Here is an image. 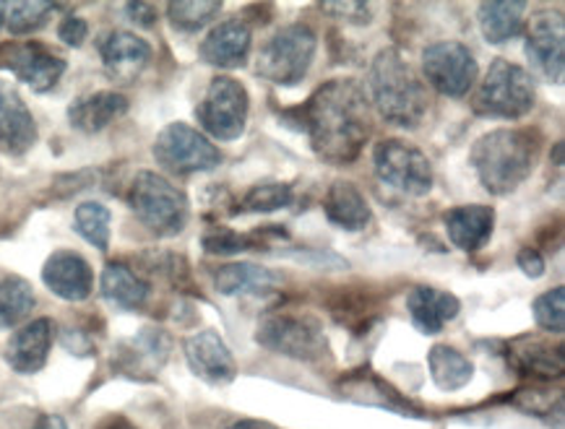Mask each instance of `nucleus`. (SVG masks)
Segmentation results:
<instances>
[{"instance_id": "obj_29", "label": "nucleus", "mask_w": 565, "mask_h": 429, "mask_svg": "<svg viewBox=\"0 0 565 429\" xmlns=\"http://www.w3.org/2000/svg\"><path fill=\"white\" fill-rule=\"evenodd\" d=\"M34 302L38 297L24 276L0 271V331L17 329L24 323L29 312L34 310Z\"/></svg>"}, {"instance_id": "obj_1", "label": "nucleus", "mask_w": 565, "mask_h": 429, "mask_svg": "<svg viewBox=\"0 0 565 429\" xmlns=\"http://www.w3.org/2000/svg\"><path fill=\"white\" fill-rule=\"evenodd\" d=\"M300 122L310 149L326 164H352L371 136V105L354 78H331L302 105Z\"/></svg>"}, {"instance_id": "obj_9", "label": "nucleus", "mask_w": 565, "mask_h": 429, "mask_svg": "<svg viewBox=\"0 0 565 429\" xmlns=\"http://www.w3.org/2000/svg\"><path fill=\"white\" fill-rule=\"evenodd\" d=\"M154 159L162 170L170 174H195L212 172L222 164V151L214 147L212 138L195 130L188 122H170L168 128L159 130L154 141Z\"/></svg>"}, {"instance_id": "obj_20", "label": "nucleus", "mask_w": 565, "mask_h": 429, "mask_svg": "<svg viewBox=\"0 0 565 429\" xmlns=\"http://www.w3.org/2000/svg\"><path fill=\"white\" fill-rule=\"evenodd\" d=\"M446 235L451 239L454 247L461 253H477L488 245L495 229V211L492 206H482V203H472V206H456L444 214Z\"/></svg>"}, {"instance_id": "obj_10", "label": "nucleus", "mask_w": 565, "mask_h": 429, "mask_svg": "<svg viewBox=\"0 0 565 429\" xmlns=\"http://www.w3.org/2000/svg\"><path fill=\"white\" fill-rule=\"evenodd\" d=\"M250 112L248 89L232 76H216L195 107L201 128L216 141H235L245 133Z\"/></svg>"}, {"instance_id": "obj_27", "label": "nucleus", "mask_w": 565, "mask_h": 429, "mask_svg": "<svg viewBox=\"0 0 565 429\" xmlns=\"http://www.w3.org/2000/svg\"><path fill=\"white\" fill-rule=\"evenodd\" d=\"M99 287L105 300L118 310H141L149 300V283L126 264H107Z\"/></svg>"}, {"instance_id": "obj_41", "label": "nucleus", "mask_w": 565, "mask_h": 429, "mask_svg": "<svg viewBox=\"0 0 565 429\" xmlns=\"http://www.w3.org/2000/svg\"><path fill=\"white\" fill-rule=\"evenodd\" d=\"M227 429H279L277 425H271V421H260V419H241L235 421V425H230Z\"/></svg>"}, {"instance_id": "obj_34", "label": "nucleus", "mask_w": 565, "mask_h": 429, "mask_svg": "<svg viewBox=\"0 0 565 429\" xmlns=\"http://www.w3.org/2000/svg\"><path fill=\"white\" fill-rule=\"evenodd\" d=\"M57 11V3H45V0H26V3H11L6 9V26L11 34H34L47 24L50 17Z\"/></svg>"}, {"instance_id": "obj_8", "label": "nucleus", "mask_w": 565, "mask_h": 429, "mask_svg": "<svg viewBox=\"0 0 565 429\" xmlns=\"http://www.w3.org/2000/svg\"><path fill=\"white\" fill-rule=\"evenodd\" d=\"M375 178L391 191L407 195V199H423L433 191V164L425 151L402 138H386L373 149Z\"/></svg>"}, {"instance_id": "obj_25", "label": "nucleus", "mask_w": 565, "mask_h": 429, "mask_svg": "<svg viewBox=\"0 0 565 429\" xmlns=\"http://www.w3.org/2000/svg\"><path fill=\"white\" fill-rule=\"evenodd\" d=\"M323 211L326 219L344 232H362L373 222V211L367 206L365 195L360 193L358 185L347 183V180H337V183L329 187L323 201Z\"/></svg>"}, {"instance_id": "obj_26", "label": "nucleus", "mask_w": 565, "mask_h": 429, "mask_svg": "<svg viewBox=\"0 0 565 429\" xmlns=\"http://www.w3.org/2000/svg\"><path fill=\"white\" fill-rule=\"evenodd\" d=\"M511 360L524 375L553 380L563 375V346H553L545 339L524 336L511 346Z\"/></svg>"}, {"instance_id": "obj_43", "label": "nucleus", "mask_w": 565, "mask_h": 429, "mask_svg": "<svg viewBox=\"0 0 565 429\" xmlns=\"http://www.w3.org/2000/svg\"><path fill=\"white\" fill-rule=\"evenodd\" d=\"M6 9H9V3H0V26L6 24Z\"/></svg>"}, {"instance_id": "obj_23", "label": "nucleus", "mask_w": 565, "mask_h": 429, "mask_svg": "<svg viewBox=\"0 0 565 429\" xmlns=\"http://www.w3.org/2000/svg\"><path fill=\"white\" fill-rule=\"evenodd\" d=\"M128 112V99L120 92H92L86 97H78L68 107L71 128L82 133H99L115 120H120Z\"/></svg>"}, {"instance_id": "obj_33", "label": "nucleus", "mask_w": 565, "mask_h": 429, "mask_svg": "<svg viewBox=\"0 0 565 429\" xmlns=\"http://www.w3.org/2000/svg\"><path fill=\"white\" fill-rule=\"evenodd\" d=\"M292 201L295 187L289 183H258L243 195L237 211L241 214H274V211L292 206Z\"/></svg>"}, {"instance_id": "obj_14", "label": "nucleus", "mask_w": 565, "mask_h": 429, "mask_svg": "<svg viewBox=\"0 0 565 429\" xmlns=\"http://www.w3.org/2000/svg\"><path fill=\"white\" fill-rule=\"evenodd\" d=\"M185 362L191 373L209 385H230L237 377L235 356L216 331H199L185 339Z\"/></svg>"}, {"instance_id": "obj_24", "label": "nucleus", "mask_w": 565, "mask_h": 429, "mask_svg": "<svg viewBox=\"0 0 565 429\" xmlns=\"http://www.w3.org/2000/svg\"><path fill=\"white\" fill-rule=\"evenodd\" d=\"M214 289L224 297L269 294L281 283V274L256 264H230L212 274Z\"/></svg>"}, {"instance_id": "obj_30", "label": "nucleus", "mask_w": 565, "mask_h": 429, "mask_svg": "<svg viewBox=\"0 0 565 429\" xmlns=\"http://www.w3.org/2000/svg\"><path fill=\"white\" fill-rule=\"evenodd\" d=\"M126 360V369H141V373H154L164 365L170 354V339L159 329H143L139 336L130 339L126 352H120Z\"/></svg>"}, {"instance_id": "obj_15", "label": "nucleus", "mask_w": 565, "mask_h": 429, "mask_svg": "<svg viewBox=\"0 0 565 429\" xmlns=\"http://www.w3.org/2000/svg\"><path fill=\"white\" fill-rule=\"evenodd\" d=\"M97 47L107 76L118 84H134L151 61L149 42L134 32H122V29L103 34Z\"/></svg>"}, {"instance_id": "obj_39", "label": "nucleus", "mask_w": 565, "mask_h": 429, "mask_svg": "<svg viewBox=\"0 0 565 429\" xmlns=\"http://www.w3.org/2000/svg\"><path fill=\"white\" fill-rule=\"evenodd\" d=\"M516 264L521 271H524V276H529V279H542L545 276V258H542V253L537 250V247H521L519 256H516Z\"/></svg>"}, {"instance_id": "obj_44", "label": "nucleus", "mask_w": 565, "mask_h": 429, "mask_svg": "<svg viewBox=\"0 0 565 429\" xmlns=\"http://www.w3.org/2000/svg\"><path fill=\"white\" fill-rule=\"evenodd\" d=\"M110 429H134V427H128V425H113Z\"/></svg>"}, {"instance_id": "obj_2", "label": "nucleus", "mask_w": 565, "mask_h": 429, "mask_svg": "<svg viewBox=\"0 0 565 429\" xmlns=\"http://www.w3.org/2000/svg\"><path fill=\"white\" fill-rule=\"evenodd\" d=\"M540 159V133L529 128H498L480 136L469 151V164L480 185L492 195H509L526 183Z\"/></svg>"}, {"instance_id": "obj_37", "label": "nucleus", "mask_w": 565, "mask_h": 429, "mask_svg": "<svg viewBox=\"0 0 565 429\" xmlns=\"http://www.w3.org/2000/svg\"><path fill=\"white\" fill-rule=\"evenodd\" d=\"M57 37H61L63 45L82 47L86 37H89V24H86L82 17H74V13H71V17H65L61 21V26H57Z\"/></svg>"}, {"instance_id": "obj_16", "label": "nucleus", "mask_w": 565, "mask_h": 429, "mask_svg": "<svg viewBox=\"0 0 565 429\" xmlns=\"http://www.w3.org/2000/svg\"><path fill=\"white\" fill-rule=\"evenodd\" d=\"M42 281L65 302H84L94 292V271L89 260L74 250H55L42 266Z\"/></svg>"}, {"instance_id": "obj_40", "label": "nucleus", "mask_w": 565, "mask_h": 429, "mask_svg": "<svg viewBox=\"0 0 565 429\" xmlns=\"http://www.w3.org/2000/svg\"><path fill=\"white\" fill-rule=\"evenodd\" d=\"M128 19L139 26H154L157 24V6L154 3H128L126 6Z\"/></svg>"}, {"instance_id": "obj_22", "label": "nucleus", "mask_w": 565, "mask_h": 429, "mask_svg": "<svg viewBox=\"0 0 565 429\" xmlns=\"http://www.w3.org/2000/svg\"><path fill=\"white\" fill-rule=\"evenodd\" d=\"M526 11L529 3L524 0H488L477 9L482 37L490 45H509L526 34Z\"/></svg>"}, {"instance_id": "obj_35", "label": "nucleus", "mask_w": 565, "mask_h": 429, "mask_svg": "<svg viewBox=\"0 0 565 429\" xmlns=\"http://www.w3.org/2000/svg\"><path fill=\"white\" fill-rule=\"evenodd\" d=\"M532 312L542 331L561 336L565 331V289L555 287L550 292L540 294L532 304Z\"/></svg>"}, {"instance_id": "obj_31", "label": "nucleus", "mask_w": 565, "mask_h": 429, "mask_svg": "<svg viewBox=\"0 0 565 429\" xmlns=\"http://www.w3.org/2000/svg\"><path fill=\"white\" fill-rule=\"evenodd\" d=\"M222 13L220 0H175L168 3V19L175 32L195 34Z\"/></svg>"}, {"instance_id": "obj_7", "label": "nucleus", "mask_w": 565, "mask_h": 429, "mask_svg": "<svg viewBox=\"0 0 565 429\" xmlns=\"http://www.w3.org/2000/svg\"><path fill=\"white\" fill-rule=\"evenodd\" d=\"M256 344L297 362H318L329 354L323 323L308 312H271L258 323Z\"/></svg>"}, {"instance_id": "obj_32", "label": "nucleus", "mask_w": 565, "mask_h": 429, "mask_svg": "<svg viewBox=\"0 0 565 429\" xmlns=\"http://www.w3.org/2000/svg\"><path fill=\"white\" fill-rule=\"evenodd\" d=\"M110 208L103 206L99 201H84L82 206H76L74 227L78 235H82L92 247H97L99 253H105L107 247H110Z\"/></svg>"}, {"instance_id": "obj_4", "label": "nucleus", "mask_w": 565, "mask_h": 429, "mask_svg": "<svg viewBox=\"0 0 565 429\" xmlns=\"http://www.w3.org/2000/svg\"><path fill=\"white\" fill-rule=\"evenodd\" d=\"M128 206L157 237H178L191 219L188 195L162 174L143 170L128 187Z\"/></svg>"}, {"instance_id": "obj_11", "label": "nucleus", "mask_w": 565, "mask_h": 429, "mask_svg": "<svg viewBox=\"0 0 565 429\" xmlns=\"http://www.w3.org/2000/svg\"><path fill=\"white\" fill-rule=\"evenodd\" d=\"M423 76L438 94L461 99L477 84L480 65L467 45L456 40H440L423 50Z\"/></svg>"}, {"instance_id": "obj_18", "label": "nucleus", "mask_w": 565, "mask_h": 429, "mask_svg": "<svg viewBox=\"0 0 565 429\" xmlns=\"http://www.w3.org/2000/svg\"><path fill=\"white\" fill-rule=\"evenodd\" d=\"M250 45H253L250 26L245 24L243 19H227V21H220V24L206 34L199 47V55L201 61L206 65H214V68L235 71V68H243L245 61H248Z\"/></svg>"}, {"instance_id": "obj_36", "label": "nucleus", "mask_w": 565, "mask_h": 429, "mask_svg": "<svg viewBox=\"0 0 565 429\" xmlns=\"http://www.w3.org/2000/svg\"><path fill=\"white\" fill-rule=\"evenodd\" d=\"M256 237L241 235V232L227 227H214L204 235V250L209 256H237V253L253 250Z\"/></svg>"}, {"instance_id": "obj_19", "label": "nucleus", "mask_w": 565, "mask_h": 429, "mask_svg": "<svg viewBox=\"0 0 565 429\" xmlns=\"http://www.w3.org/2000/svg\"><path fill=\"white\" fill-rule=\"evenodd\" d=\"M55 339V323L50 318H38L21 325L6 344V362L19 375H38L47 365L50 348Z\"/></svg>"}, {"instance_id": "obj_17", "label": "nucleus", "mask_w": 565, "mask_h": 429, "mask_svg": "<svg viewBox=\"0 0 565 429\" xmlns=\"http://www.w3.org/2000/svg\"><path fill=\"white\" fill-rule=\"evenodd\" d=\"M38 143V122L21 94L11 84L0 82V151L21 157Z\"/></svg>"}, {"instance_id": "obj_28", "label": "nucleus", "mask_w": 565, "mask_h": 429, "mask_svg": "<svg viewBox=\"0 0 565 429\" xmlns=\"http://www.w3.org/2000/svg\"><path fill=\"white\" fill-rule=\"evenodd\" d=\"M427 369H430L433 383L446 393L461 390L463 385L472 383L475 377L472 362H469L459 348L446 344H436L427 352Z\"/></svg>"}, {"instance_id": "obj_5", "label": "nucleus", "mask_w": 565, "mask_h": 429, "mask_svg": "<svg viewBox=\"0 0 565 429\" xmlns=\"http://www.w3.org/2000/svg\"><path fill=\"white\" fill-rule=\"evenodd\" d=\"M534 105H537V89L532 74L505 57H495L490 63L472 97V110L480 118L492 120H521L534 110Z\"/></svg>"}, {"instance_id": "obj_38", "label": "nucleus", "mask_w": 565, "mask_h": 429, "mask_svg": "<svg viewBox=\"0 0 565 429\" xmlns=\"http://www.w3.org/2000/svg\"><path fill=\"white\" fill-rule=\"evenodd\" d=\"M323 11L331 13L334 19L352 21V24H367L371 21V6L352 3V0H347V3H326Z\"/></svg>"}, {"instance_id": "obj_13", "label": "nucleus", "mask_w": 565, "mask_h": 429, "mask_svg": "<svg viewBox=\"0 0 565 429\" xmlns=\"http://www.w3.org/2000/svg\"><path fill=\"white\" fill-rule=\"evenodd\" d=\"M524 53L532 68L550 84H561L565 74V29L561 17H540L526 32Z\"/></svg>"}, {"instance_id": "obj_12", "label": "nucleus", "mask_w": 565, "mask_h": 429, "mask_svg": "<svg viewBox=\"0 0 565 429\" xmlns=\"http://www.w3.org/2000/svg\"><path fill=\"white\" fill-rule=\"evenodd\" d=\"M0 68L11 71L32 92L45 94L63 78L65 61L40 42H9L0 45Z\"/></svg>"}, {"instance_id": "obj_3", "label": "nucleus", "mask_w": 565, "mask_h": 429, "mask_svg": "<svg viewBox=\"0 0 565 429\" xmlns=\"http://www.w3.org/2000/svg\"><path fill=\"white\" fill-rule=\"evenodd\" d=\"M367 92L381 118L404 130L419 128L430 107L423 78L394 47L381 50L373 57L367 71Z\"/></svg>"}, {"instance_id": "obj_42", "label": "nucleus", "mask_w": 565, "mask_h": 429, "mask_svg": "<svg viewBox=\"0 0 565 429\" xmlns=\"http://www.w3.org/2000/svg\"><path fill=\"white\" fill-rule=\"evenodd\" d=\"M38 429H68V425H65V419L57 417V414H47V417H42L38 421Z\"/></svg>"}, {"instance_id": "obj_21", "label": "nucleus", "mask_w": 565, "mask_h": 429, "mask_svg": "<svg viewBox=\"0 0 565 429\" xmlns=\"http://www.w3.org/2000/svg\"><path fill=\"white\" fill-rule=\"evenodd\" d=\"M407 310L412 323L425 336H436L446 329V323L459 315V297L438 287H415L407 294Z\"/></svg>"}, {"instance_id": "obj_6", "label": "nucleus", "mask_w": 565, "mask_h": 429, "mask_svg": "<svg viewBox=\"0 0 565 429\" xmlns=\"http://www.w3.org/2000/svg\"><path fill=\"white\" fill-rule=\"evenodd\" d=\"M318 50V37L308 24L281 26L266 40L256 61V74L274 86H297L308 76Z\"/></svg>"}]
</instances>
